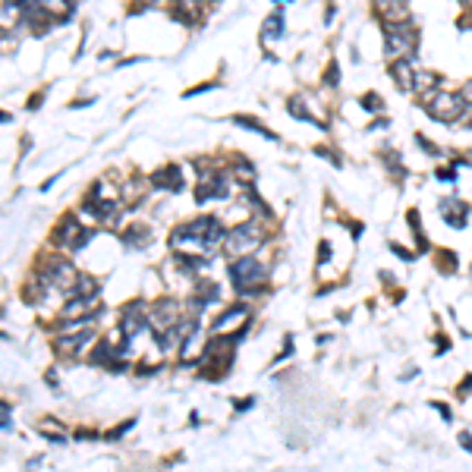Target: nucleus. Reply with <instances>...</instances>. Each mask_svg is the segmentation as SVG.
Returning a JSON list of instances; mask_svg holds the SVG:
<instances>
[{
  "label": "nucleus",
  "mask_w": 472,
  "mask_h": 472,
  "mask_svg": "<svg viewBox=\"0 0 472 472\" xmlns=\"http://www.w3.org/2000/svg\"><path fill=\"white\" fill-rule=\"evenodd\" d=\"M227 277H230L233 290L240 293V299H252V296L268 293V281H271V268L255 255H243L227 265Z\"/></svg>",
  "instance_id": "obj_1"
},
{
  "label": "nucleus",
  "mask_w": 472,
  "mask_h": 472,
  "mask_svg": "<svg viewBox=\"0 0 472 472\" xmlns=\"http://www.w3.org/2000/svg\"><path fill=\"white\" fill-rule=\"evenodd\" d=\"M384 32V57L390 60H412L419 57V44H422V32L416 22H394V26H381Z\"/></svg>",
  "instance_id": "obj_2"
},
{
  "label": "nucleus",
  "mask_w": 472,
  "mask_h": 472,
  "mask_svg": "<svg viewBox=\"0 0 472 472\" xmlns=\"http://www.w3.org/2000/svg\"><path fill=\"white\" fill-rule=\"evenodd\" d=\"M268 240V230L265 224L259 220H243L236 227H227V236H224V252L230 259H243V255H255Z\"/></svg>",
  "instance_id": "obj_3"
},
{
  "label": "nucleus",
  "mask_w": 472,
  "mask_h": 472,
  "mask_svg": "<svg viewBox=\"0 0 472 472\" xmlns=\"http://www.w3.org/2000/svg\"><path fill=\"white\" fill-rule=\"evenodd\" d=\"M422 107H425V114H428V120H435V123H444V126L460 123V120H463V114H466L463 95H460V91H447V89H441V91H435V95H428V98L422 101Z\"/></svg>",
  "instance_id": "obj_4"
},
{
  "label": "nucleus",
  "mask_w": 472,
  "mask_h": 472,
  "mask_svg": "<svg viewBox=\"0 0 472 472\" xmlns=\"http://www.w3.org/2000/svg\"><path fill=\"white\" fill-rule=\"evenodd\" d=\"M192 233L199 236L202 249H205V255L218 252V249H224V236H227V227L224 220L218 218V214H199V218L189 220Z\"/></svg>",
  "instance_id": "obj_5"
},
{
  "label": "nucleus",
  "mask_w": 472,
  "mask_h": 472,
  "mask_svg": "<svg viewBox=\"0 0 472 472\" xmlns=\"http://www.w3.org/2000/svg\"><path fill=\"white\" fill-rule=\"evenodd\" d=\"M183 322V315H180V302L177 299H157L155 306H148V328L155 334L167 328H177Z\"/></svg>",
  "instance_id": "obj_6"
},
{
  "label": "nucleus",
  "mask_w": 472,
  "mask_h": 472,
  "mask_svg": "<svg viewBox=\"0 0 472 472\" xmlns=\"http://www.w3.org/2000/svg\"><path fill=\"white\" fill-rule=\"evenodd\" d=\"M89 240H91V233L85 230V227L79 224L76 218H69V214L60 220V224H57V230H54V243H57V246H63V249H69V252L82 249Z\"/></svg>",
  "instance_id": "obj_7"
},
{
  "label": "nucleus",
  "mask_w": 472,
  "mask_h": 472,
  "mask_svg": "<svg viewBox=\"0 0 472 472\" xmlns=\"http://www.w3.org/2000/svg\"><path fill=\"white\" fill-rule=\"evenodd\" d=\"M148 328V308H145V302H130V306L120 308V334L126 337H139L145 334Z\"/></svg>",
  "instance_id": "obj_8"
},
{
  "label": "nucleus",
  "mask_w": 472,
  "mask_h": 472,
  "mask_svg": "<svg viewBox=\"0 0 472 472\" xmlns=\"http://www.w3.org/2000/svg\"><path fill=\"white\" fill-rule=\"evenodd\" d=\"M438 211H441V220H444L451 230H466V227H469L472 208L466 205L463 199H457V195H447V199H441V202H438Z\"/></svg>",
  "instance_id": "obj_9"
},
{
  "label": "nucleus",
  "mask_w": 472,
  "mask_h": 472,
  "mask_svg": "<svg viewBox=\"0 0 472 472\" xmlns=\"http://www.w3.org/2000/svg\"><path fill=\"white\" fill-rule=\"evenodd\" d=\"M372 10H375V19L381 26H394V22H410V3L406 0H372Z\"/></svg>",
  "instance_id": "obj_10"
},
{
  "label": "nucleus",
  "mask_w": 472,
  "mask_h": 472,
  "mask_svg": "<svg viewBox=\"0 0 472 472\" xmlns=\"http://www.w3.org/2000/svg\"><path fill=\"white\" fill-rule=\"evenodd\" d=\"M76 277H79V274H76L73 265L63 261V259L48 261V268H44V287H51V290H73Z\"/></svg>",
  "instance_id": "obj_11"
},
{
  "label": "nucleus",
  "mask_w": 472,
  "mask_h": 472,
  "mask_svg": "<svg viewBox=\"0 0 472 472\" xmlns=\"http://www.w3.org/2000/svg\"><path fill=\"white\" fill-rule=\"evenodd\" d=\"M148 183L155 186V189H164V192H180L183 189V171H180V164H164L157 167L155 173L148 177Z\"/></svg>",
  "instance_id": "obj_12"
},
{
  "label": "nucleus",
  "mask_w": 472,
  "mask_h": 472,
  "mask_svg": "<svg viewBox=\"0 0 472 472\" xmlns=\"http://www.w3.org/2000/svg\"><path fill=\"white\" fill-rule=\"evenodd\" d=\"M287 114L293 116V120H299V123H312V126H318V130L328 132V120L318 116V114H312V107L306 104V98L302 95H290L287 98Z\"/></svg>",
  "instance_id": "obj_13"
},
{
  "label": "nucleus",
  "mask_w": 472,
  "mask_h": 472,
  "mask_svg": "<svg viewBox=\"0 0 472 472\" xmlns=\"http://www.w3.org/2000/svg\"><path fill=\"white\" fill-rule=\"evenodd\" d=\"M416 63L412 60H390L387 63V76L394 79V85H397L400 91H412V85H416Z\"/></svg>",
  "instance_id": "obj_14"
},
{
  "label": "nucleus",
  "mask_w": 472,
  "mask_h": 472,
  "mask_svg": "<svg viewBox=\"0 0 472 472\" xmlns=\"http://www.w3.org/2000/svg\"><path fill=\"white\" fill-rule=\"evenodd\" d=\"M202 10H205V0H171V16L183 26H195L202 19Z\"/></svg>",
  "instance_id": "obj_15"
},
{
  "label": "nucleus",
  "mask_w": 472,
  "mask_h": 472,
  "mask_svg": "<svg viewBox=\"0 0 472 472\" xmlns=\"http://www.w3.org/2000/svg\"><path fill=\"white\" fill-rule=\"evenodd\" d=\"M444 89V76L435 73V69H416V85H412V91L419 95V101H425L428 95H435V91Z\"/></svg>",
  "instance_id": "obj_16"
},
{
  "label": "nucleus",
  "mask_w": 472,
  "mask_h": 472,
  "mask_svg": "<svg viewBox=\"0 0 472 472\" xmlns=\"http://www.w3.org/2000/svg\"><path fill=\"white\" fill-rule=\"evenodd\" d=\"M249 312H252V308H249V306H243V302H236V306H230L224 315H218V318H214V324H211V334H224V331L230 328V324H236V322H249Z\"/></svg>",
  "instance_id": "obj_17"
},
{
  "label": "nucleus",
  "mask_w": 472,
  "mask_h": 472,
  "mask_svg": "<svg viewBox=\"0 0 472 472\" xmlns=\"http://www.w3.org/2000/svg\"><path fill=\"white\" fill-rule=\"evenodd\" d=\"M283 32H287V19H283V7H277L261 22V42H281Z\"/></svg>",
  "instance_id": "obj_18"
},
{
  "label": "nucleus",
  "mask_w": 472,
  "mask_h": 472,
  "mask_svg": "<svg viewBox=\"0 0 472 472\" xmlns=\"http://www.w3.org/2000/svg\"><path fill=\"white\" fill-rule=\"evenodd\" d=\"M214 302H220L218 283H211V281L195 283V290H192V308H205V306H214Z\"/></svg>",
  "instance_id": "obj_19"
},
{
  "label": "nucleus",
  "mask_w": 472,
  "mask_h": 472,
  "mask_svg": "<svg viewBox=\"0 0 472 472\" xmlns=\"http://www.w3.org/2000/svg\"><path fill=\"white\" fill-rule=\"evenodd\" d=\"M233 123L240 126V130H249V132H255V136H261V139H271V142H277V139H281V136H277V132L271 130V126H265V123H261L259 116H249V114H236V116H233Z\"/></svg>",
  "instance_id": "obj_20"
},
{
  "label": "nucleus",
  "mask_w": 472,
  "mask_h": 472,
  "mask_svg": "<svg viewBox=\"0 0 472 472\" xmlns=\"http://www.w3.org/2000/svg\"><path fill=\"white\" fill-rule=\"evenodd\" d=\"M91 337H95V334H91L89 328H82V331H76V334L60 337V340H57V349H60V353H69V356H76L82 347H89Z\"/></svg>",
  "instance_id": "obj_21"
},
{
  "label": "nucleus",
  "mask_w": 472,
  "mask_h": 472,
  "mask_svg": "<svg viewBox=\"0 0 472 472\" xmlns=\"http://www.w3.org/2000/svg\"><path fill=\"white\" fill-rule=\"evenodd\" d=\"M406 224H410V230H412V240H416L419 252H431V240H428V233H425L422 220H419L416 208H410V211H406Z\"/></svg>",
  "instance_id": "obj_22"
},
{
  "label": "nucleus",
  "mask_w": 472,
  "mask_h": 472,
  "mask_svg": "<svg viewBox=\"0 0 472 472\" xmlns=\"http://www.w3.org/2000/svg\"><path fill=\"white\" fill-rule=\"evenodd\" d=\"M123 243L132 249H145L151 243V227L148 224H132L123 230Z\"/></svg>",
  "instance_id": "obj_23"
},
{
  "label": "nucleus",
  "mask_w": 472,
  "mask_h": 472,
  "mask_svg": "<svg viewBox=\"0 0 472 472\" xmlns=\"http://www.w3.org/2000/svg\"><path fill=\"white\" fill-rule=\"evenodd\" d=\"M359 107L365 110V114H372V116H381L384 110V98L378 95V91H362V95H359Z\"/></svg>",
  "instance_id": "obj_24"
},
{
  "label": "nucleus",
  "mask_w": 472,
  "mask_h": 472,
  "mask_svg": "<svg viewBox=\"0 0 472 472\" xmlns=\"http://www.w3.org/2000/svg\"><path fill=\"white\" fill-rule=\"evenodd\" d=\"M438 271L441 274H457L460 271V259H457V252L453 249H438Z\"/></svg>",
  "instance_id": "obj_25"
},
{
  "label": "nucleus",
  "mask_w": 472,
  "mask_h": 472,
  "mask_svg": "<svg viewBox=\"0 0 472 472\" xmlns=\"http://www.w3.org/2000/svg\"><path fill=\"white\" fill-rule=\"evenodd\" d=\"M44 13H54V19H67L73 13V0H42Z\"/></svg>",
  "instance_id": "obj_26"
},
{
  "label": "nucleus",
  "mask_w": 472,
  "mask_h": 472,
  "mask_svg": "<svg viewBox=\"0 0 472 472\" xmlns=\"http://www.w3.org/2000/svg\"><path fill=\"white\" fill-rule=\"evenodd\" d=\"M322 85L324 89H337V85H340V63L337 60H328V67H324V73H322Z\"/></svg>",
  "instance_id": "obj_27"
},
{
  "label": "nucleus",
  "mask_w": 472,
  "mask_h": 472,
  "mask_svg": "<svg viewBox=\"0 0 472 472\" xmlns=\"http://www.w3.org/2000/svg\"><path fill=\"white\" fill-rule=\"evenodd\" d=\"M312 151H315V155H318V157H322V161H328L331 167H343V157L337 155L334 148H328V145H315Z\"/></svg>",
  "instance_id": "obj_28"
},
{
  "label": "nucleus",
  "mask_w": 472,
  "mask_h": 472,
  "mask_svg": "<svg viewBox=\"0 0 472 472\" xmlns=\"http://www.w3.org/2000/svg\"><path fill=\"white\" fill-rule=\"evenodd\" d=\"M435 180H438V183H447V186H457V167L453 164H441L438 171H435Z\"/></svg>",
  "instance_id": "obj_29"
},
{
  "label": "nucleus",
  "mask_w": 472,
  "mask_h": 472,
  "mask_svg": "<svg viewBox=\"0 0 472 472\" xmlns=\"http://www.w3.org/2000/svg\"><path fill=\"white\" fill-rule=\"evenodd\" d=\"M387 249H390V252H394V255H397L400 261H406V265H412V261H416V252H410V249H406V246H400L397 240H390V243H387Z\"/></svg>",
  "instance_id": "obj_30"
},
{
  "label": "nucleus",
  "mask_w": 472,
  "mask_h": 472,
  "mask_svg": "<svg viewBox=\"0 0 472 472\" xmlns=\"http://www.w3.org/2000/svg\"><path fill=\"white\" fill-rule=\"evenodd\" d=\"M416 145H419V148L425 151V155H431V157H444V151H441V148H438V145H435V142H428V139H425L422 132H416Z\"/></svg>",
  "instance_id": "obj_31"
},
{
  "label": "nucleus",
  "mask_w": 472,
  "mask_h": 472,
  "mask_svg": "<svg viewBox=\"0 0 472 472\" xmlns=\"http://www.w3.org/2000/svg\"><path fill=\"white\" fill-rule=\"evenodd\" d=\"M431 410H438V416L444 419V422H453V410L447 403H441V400H431Z\"/></svg>",
  "instance_id": "obj_32"
},
{
  "label": "nucleus",
  "mask_w": 472,
  "mask_h": 472,
  "mask_svg": "<svg viewBox=\"0 0 472 472\" xmlns=\"http://www.w3.org/2000/svg\"><path fill=\"white\" fill-rule=\"evenodd\" d=\"M331 252H334V249H331V243L324 240L322 246H318V265H328V261H331Z\"/></svg>",
  "instance_id": "obj_33"
},
{
  "label": "nucleus",
  "mask_w": 472,
  "mask_h": 472,
  "mask_svg": "<svg viewBox=\"0 0 472 472\" xmlns=\"http://www.w3.org/2000/svg\"><path fill=\"white\" fill-rule=\"evenodd\" d=\"M460 95H463V101H466V107H472V79H469V82H463V85H460Z\"/></svg>",
  "instance_id": "obj_34"
},
{
  "label": "nucleus",
  "mask_w": 472,
  "mask_h": 472,
  "mask_svg": "<svg viewBox=\"0 0 472 472\" xmlns=\"http://www.w3.org/2000/svg\"><path fill=\"white\" fill-rule=\"evenodd\" d=\"M387 126H390L387 116H378V120H372L369 123V132H381V130H387Z\"/></svg>",
  "instance_id": "obj_35"
},
{
  "label": "nucleus",
  "mask_w": 472,
  "mask_h": 472,
  "mask_svg": "<svg viewBox=\"0 0 472 472\" xmlns=\"http://www.w3.org/2000/svg\"><path fill=\"white\" fill-rule=\"evenodd\" d=\"M255 406V397H246V400H233V410L236 412H246V410H252Z\"/></svg>",
  "instance_id": "obj_36"
},
{
  "label": "nucleus",
  "mask_w": 472,
  "mask_h": 472,
  "mask_svg": "<svg viewBox=\"0 0 472 472\" xmlns=\"http://www.w3.org/2000/svg\"><path fill=\"white\" fill-rule=\"evenodd\" d=\"M457 438H460V447H463V451H469V453H472V435H469V431H460Z\"/></svg>",
  "instance_id": "obj_37"
},
{
  "label": "nucleus",
  "mask_w": 472,
  "mask_h": 472,
  "mask_svg": "<svg viewBox=\"0 0 472 472\" xmlns=\"http://www.w3.org/2000/svg\"><path fill=\"white\" fill-rule=\"evenodd\" d=\"M130 428H132V422H126V425H120V428H114V431H110L107 438H110V441H116V438H120V435H126V431H130Z\"/></svg>",
  "instance_id": "obj_38"
},
{
  "label": "nucleus",
  "mask_w": 472,
  "mask_h": 472,
  "mask_svg": "<svg viewBox=\"0 0 472 472\" xmlns=\"http://www.w3.org/2000/svg\"><path fill=\"white\" fill-rule=\"evenodd\" d=\"M349 230H353V240H359V236H362V230H365V227L359 224V220H349Z\"/></svg>",
  "instance_id": "obj_39"
},
{
  "label": "nucleus",
  "mask_w": 472,
  "mask_h": 472,
  "mask_svg": "<svg viewBox=\"0 0 472 472\" xmlns=\"http://www.w3.org/2000/svg\"><path fill=\"white\" fill-rule=\"evenodd\" d=\"M469 390H472V375H466V378H463V384H460V397H466Z\"/></svg>",
  "instance_id": "obj_40"
},
{
  "label": "nucleus",
  "mask_w": 472,
  "mask_h": 472,
  "mask_svg": "<svg viewBox=\"0 0 472 472\" xmlns=\"http://www.w3.org/2000/svg\"><path fill=\"white\" fill-rule=\"evenodd\" d=\"M334 16H337V7H334V3H328V13H324V26H331V22H334Z\"/></svg>",
  "instance_id": "obj_41"
},
{
  "label": "nucleus",
  "mask_w": 472,
  "mask_h": 472,
  "mask_svg": "<svg viewBox=\"0 0 472 472\" xmlns=\"http://www.w3.org/2000/svg\"><path fill=\"white\" fill-rule=\"evenodd\" d=\"M460 123H463L466 130H472V107H466V114H463V120H460Z\"/></svg>",
  "instance_id": "obj_42"
},
{
  "label": "nucleus",
  "mask_w": 472,
  "mask_h": 472,
  "mask_svg": "<svg viewBox=\"0 0 472 472\" xmlns=\"http://www.w3.org/2000/svg\"><path fill=\"white\" fill-rule=\"evenodd\" d=\"M277 3H290V0H277Z\"/></svg>",
  "instance_id": "obj_43"
},
{
  "label": "nucleus",
  "mask_w": 472,
  "mask_h": 472,
  "mask_svg": "<svg viewBox=\"0 0 472 472\" xmlns=\"http://www.w3.org/2000/svg\"><path fill=\"white\" fill-rule=\"evenodd\" d=\"M406 3H410V0H406Z\"/></svg>",
  "instance_id": "obj_44"
}]
</instances>
